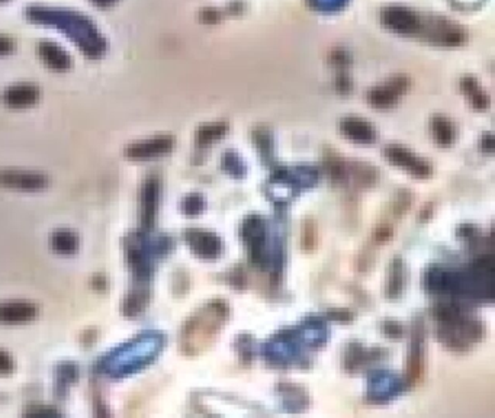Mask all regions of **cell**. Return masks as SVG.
I'll use <instances>...</instances> for the list:
<instances>
[{
  "label": "cell",
  "instance_id": "2e32d148",
  "mask_svg": "<svg viewBox=\"0 0 495 418\" xmlns=\"http://www.w3.org/2000/svg\"><path fill=\"white\" fill-rule=\"evenodd\" d=\"M13 365H12V361H10V357L5 353L0 350V373H9L12 370Z\"/></svg>",
  "mask_w": 495,
  "mask_h": 418
},
{
  "label": "cell",
  "instance_id": "3957f363",
  "mask_svg": "<svg viewBox=\"0 0 495 418\" xmlns=\"http://www.w3.org/2000/svg\"><path fill=\"white\" fill-rule=\"evenodd\" d=\"M37 307L25 301H9L0 304V322L19 324L34 320Z\"/></svg>",
  "mask_w": 495,
  "mask_h": 418
},
{
  "label": "cell",
  "instance_id": "8fae6325",
  "mask_svg": "<svg viewBox=\"0 0 495 418\" xmlns=\"http://www.w3.org/2000/svg\"><path fill=\"white\" fill-rule=\"evenodd\" d=\"M157 201V185L154 182H148L143 192V218L145 222H150L154 214Z\"/></svg>",
  "mask_w": 495,
  "mask_h": 418
},
{
  "label": "cell",
  "instance_id": "9c48e42d",
  "mask_svg": "<svg viewBox=\"0 0 495 418\" xmlns=\"http://www.w3.org/2000/svg\"><path fill=\"white\" fill-rule=\"evenodd\" d=\"M51 246L53 248L60 253V255L70 256L78 250L79 240L76 234L70 230H57L51 237Z\"/></svg>",
  "mask_w": 495,
  "mask_h": 418
},
{
  "label": "cell",
  "instance_id": "6da1fadb",
  "mask_svg": "<svg viewBox=\"0 0 495 418\" xmlns=\"http://www.w3.org/2000/svg\"><path fill=\"white\" fill-rule=\"evenodd\" d=\"M157 349V338L153 336L134 340L128 346L116 350L111 356V359H108V373H111L114 376L127 375V373L134 372L135 369L148 362L150 357L154 356Z\"/></svg>",
  "mask_w": 495,
  "mask_h": 418
},
{
  "label": "cell",
  "instance_id": "8992f818",
  "mask_svg": "<svg viewBox=\"0 0 495 418\" xmlns=\"http://www.w3.org/2000/svg\"><path fill=\"white\" fill-rule=\"evenodd\" d=\"M38 98V92L31 86L12 87L5 93V102L10 108L33 107Z\"/></svg>",
  "mask_w": 495,
  "mask_h": 418
},
{
  "label": "cell",
  "instance_id": "e0dca14e",
  "mask_svg": "<svg viewBox=\"0 0 495 418\" xmlns=\"http://www.w3.org/2000/svg\"><path fill=\"white\" fill-rule=\"evenodd\" d=\"M8 46H5V42H3V39H0V51H3L5 48H6Z\"/></svg>",
  "mask_w": 495,
  "mask_h": 418
},
{
  "label": "cell",
  "instance_id": "7c38bea8",
  "mask_svg": "<svg viewBox=\"0 0 495 418\" xmlns=\"http://www.w3.org/2000/svg\"><path fill=\"white\" fill-rule=\"evenodd\" d=\"M433 134L436 141L442 145H447L453 138V129L444 118H434L433 119Z\"/></svg>",
  "mask_w": 495,
  "mask_h": 418
},
{
  "label": "cell",
  "instance_id": "277c9868",
  "mask_svg": "<svg viewBox=\"0 0 495 418\" xmlns=\"http://www.w3.org/2000/svg\"><path fill=\"white\" fill-rule=\"evenodd\" d=\"M172 144H173V141L169 137L154 138V140H150L147 143H140V144H135V145L129 147L128 156L131 158H137V160L152 158L159 154L168 153L172 148Z\"/></svg>",
  "mask_w": 495,
  "mask_h": 418
},
{
  "label": "cell",
  "instance_id": "4fadbf2b",
  "mask_svg": "<svg viewBox=\"0 0 495 418\" xmlns=\"http://www.w3.org/2000/svg\"><path fill=\"white\" fill-rule=\"evenodd\" d=\"M44 50L47 51L45 54V62H47L50 66L55 67V69H64L67 66V57L62 54L58 48H55L54 46H45Z\"/></svg>",
  "mask_w": 495,
  "mask_h": 418
},
{
  "label": "cell",
  "instance_id": "5b68a950",
  "mask_svg": "<svg viewBox=\"0 0 495 418\" xmlns=\"http://www.w3.org/2000/svg\"><path fill=\"white\" fill-rule=\"evenodd\" d=\"M386 156L394 164H397V166L407 167L417 176L423 177V176H427L430 172V169L427 167V164L424 161L417 160L410 152L404 150V148H401V147L388 148Z\"/></svg>",
  "mask_w": 495,
  "mask_h": 418
},
{
  "label": "cell",
  "instance_id": "30bf717a",
  "mask_svg": "<svg viewBox=\"0 0 495 418\" xmlns=\"http://www.w3.org/2000/svg\"><path fill=\"white\" fill-rule=\"evenodd\" d=\"M189 242L192 248L198 253V255L202 256H209V255H215L218 253L217 247L218 243L214 237L211 235H205V234H198V231H190L189 234Z\"/></svg>",
  "mask_w": 495,
  "mask_h": 418
},
{
  "label": "cell",
  "instance_id": "ba28073f",
  "mask_svg": "<svg viewBox=\"0 0 495 418\" xmlns=\"http://www.w3.org/2000/svg\"><path fill=\"white\" fill-rule=\"evenodd\" d=\"M385 17L389 18V19H385V22L389 26H393L394 29H397V31H399V33H413V31H415V26H417L415 18L413 17V15L408 10L399 9V8L398 9H389L385 13Z\"/></svg>",
  "mask_w": 495,
  "mask_h": 418
},
{
  "label": "cell",
  "instance_id": "9a60e30c",
  "mask_svg": "<svg viewBox=\"0 0 495 418\" xmlns=\"http://www.w3.org/2000/svg\"><path fill=\"white\" fill-rule=\"evenodd\" d=\"M394 100V93L389 91H379L377 93H372V102L375 107H388Z\"/></svg>",
  "mask_w": 495,
  "mask_h": 418
},
{
  "label": "cell",
  "instance_id": "7a4b0ae2",
  "mask_svg": "<svg viewBox=\"0 0 495 418\" xmlns=\"http://www.w3.org/2000/svg\"><path fill=\"white\" fill-rule=\"evenodd\" d=\"M0 185L19 190H39L47 185V177L34 172H0Z\"/></svg>",
  "mask_w": 495,
  "mask_h": 418
},
{
  "label": "cell",
  "instance_id": "52a82bcc",
  "mask_svg": "<svg viewBox=\"0 0 495 418\" xmlns=\"http://www.w3.org/2000/svg\"><path fill=\"white\" fill-rule=\"evenodd\" d=\"M341 127H343V132L353 141L372 143L375 138V132L372 127L363 121H360V119L349 118L346 121H343Z\"/></svg>",
  "mask_w": 495,
  "mask_h": 418
},
{
  "label": "cell",
  "instance_id": "5bb4252c",
  "mask_svg": "<svg viewBox=\"0 0 495 418\" xmlns=\"http://www.w3.org/2000/svg\"><path fill=\"white\" fill-rule=\"evenodd\" d=\"M225 132V127L224 125H214V127H206L202 128L198 134V140L201 143H211L214 140H217L218 137H221L222 134Z\"/></svg>",
  "mask_w": 495,
  "mask_h": 418
}]
</instances>
